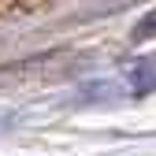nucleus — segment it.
Returning a JSON list of instances; mask_svg holds the SVG:
<instances>
[{"instance_id":"f257e3e1","label":"nucleus","mask_w":156,"mask_h":156,"mask_svg":"<svg viewBox=\"0 0 156 156\" xmlns=\"http://www.w3.org/2000/svg\"><path fill=\"white\" fill-rule=\"evenodd\" d=\"M152 34H156V11H152V15L145 19V23L138 26V34H134V37H138V41H141V37H152Z\"/></svg>"}]
</instances>
